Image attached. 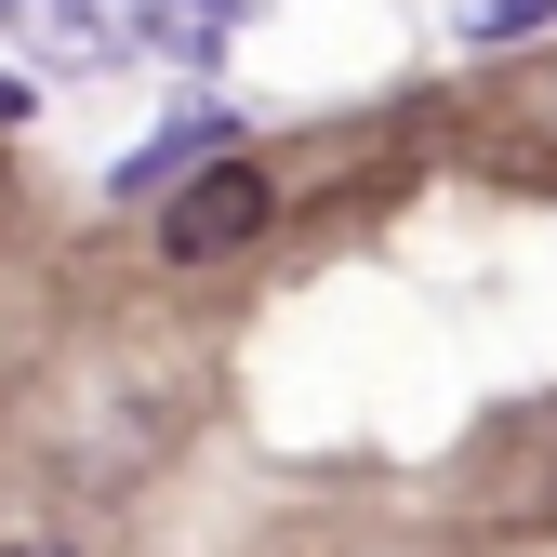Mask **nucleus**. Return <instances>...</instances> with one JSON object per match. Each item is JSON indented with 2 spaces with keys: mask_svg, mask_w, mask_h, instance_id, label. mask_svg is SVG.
Masks as SVG:
<instances>
[{
  "mask_svg": "<svg viewBox=\"0 0 557 557\" xmlns=\"http://www.w3.org/2000/svg\"><path fill=\"white\" fill-rule=\"evenodd\" d=\"M14 557H66V544H14Z\"/></svg>",
  "mask_w": 557,
  "mask_h": 557,
  "instance_id": "obj_5",
  "label": "nucleus"
},
{
  "mask_svg": "<svg viewBox=\"0 0 557 557\" xmlns=\"http://www.w3.org/2000/svg\"><path fill=\"white\" fill-rule=\"evenodd\" d=\"M252 226H265V173H252V160H199V173L160 199V252H173V265H213V252H239Z\"/></svg>",
  "mask_w": 557,
  "mask_h": 557,
  "instance_id": "obj_1",
  "label": "nucleus"
},
{
  "mask_svg": "<svg viewBox=\"0 0 557 557\" xmlns=\"http://www.w3.org/2000/svg\"><path fill=\"white\" fill-rule=\"evenodd\" d=\"M544 14H557V0H451V27H465V40H531Z\"/></svg>",
  "mask_w": 557,
  "mask_h": 557,
  "instance_id": "obj_4",
  "label": "nucleus"
},
{
  "mask_svg": "<svg viewBox=\"0 0 557 557\" xmlns=\"http://www.w3.org/2000/svg\"><path fill=\"white\" fill-rule=\"evenodd\" d=\"M213 147H239L226 120H173V133H147V147H133V173H120V186H173L186 160H213Z\"/></svg>",
  "mask_w": 557,
  "mask_h": 557,
  "instance_id": "obj_3",
  "label": "nucleus"
},
{
  "mask_svg": "<svg viewBox=\"0 0 557 557\" xmlns=\"http://www.w3.org/2000/svg\"><path fill=\"white\" fill-rule=\"evenodd\" d=\"M27 14L81 53V66H120V53H147V40L173 27V0H27Z\"/></svg>",
  "mask_w": 557,
  "mask_h": 557,
  "instance_id": "obj_2",
  "label": "nucleus"
}]
</instances>
